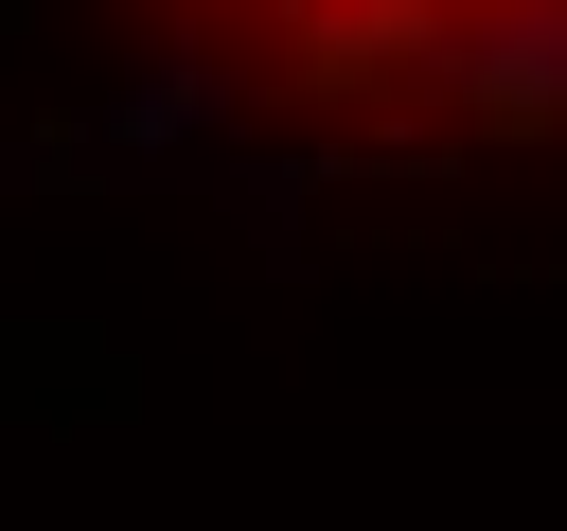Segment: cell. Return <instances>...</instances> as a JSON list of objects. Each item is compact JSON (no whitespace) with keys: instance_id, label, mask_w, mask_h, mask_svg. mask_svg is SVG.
I'll use <instances>...</instances> for the list:
<instances>
[{"instance_id":"1","label":"cell","mask_w":567,"mask_h":531,"mask_svg":"<svg viewBox=\"0 0 567 531\" xmlns=\"http://www.w3.org/2000/svg\"><path fill=\"white\" fill-rule=\"evenodd\" d=\"M301 142H532L567 124V0H124Z\"/></svg>"}]
</instances>
